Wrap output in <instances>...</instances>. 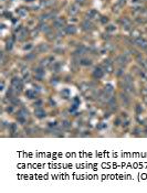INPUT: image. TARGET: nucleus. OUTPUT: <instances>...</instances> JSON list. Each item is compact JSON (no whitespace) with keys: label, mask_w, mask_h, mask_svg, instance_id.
I'll return each mask as SVG.
<instances>
[{"label":"nucleus","mask_w":147,"mask_h":193,"mask_svg":"<svg viewBox=\"0 0 147 193\" xmlns=\"http://www.w3.org/2000/svg\"><path fill=\"white\" fill-rule=\"evenodd\" d=\"M11 48H12V41H8L6 49H7V50H11Z\"/></svg>","instance_id":"obj_33"},{"label":"nucleus","mask_w":147,"mask_h":193,"mask_svg":"<svg viewBox=\"0 0 147 193\" xmlns=\"http://www.w3.org/2000/svg\"><path fill=\"white\" fill-rule=\"evenodd\" d=\"M103 65H104V67H105V71L107 72V73H112V72H113V65L111 64L110 61H104Z\"/></svg>","instance_id":"obj_10"},{"label":"nucleus","mask_w":147,"mask_h":193,"mask_svg":"<svg viewBox=\"0 0 147 193\" xmlns=\"http://www.w3.org/2000/svg\"><path fill=\"white\" fill-rule=\"evenodd\" d=\"M123 85H133V76L125 75L123 77Z\"/></svg>","instance_id":"obj_5"},{"label":"nucleus","mask_w":147,"mask_h":193,"mask_svg":"<svg viewBox=\"0 0 147 193\" xmlns=\"http://www.w3.org/2000/svg\"><path fill=\"white\" fill-rule=\"evenodd\" d=\"M142 94L144 95V96H147V90L146 88H143L142 90Z\"/></svg>","instance_id":"obj_40"},{"label":"nucleus","mask_w":147,"mask_h":193,"mask_svg":"<svg viewBox=\"0 0 147 193\" xmlns=\"http://www.w3.org/2000/svg\"><path fill=\"white\" fill-rule=\"evenodd\" d=\"M101 22L103 23V24H106V23L108 22V18H107V17H102V18H101Z\"/></svg>","instance_id":"obj_32"},{"label":"nucleus","mask_w":147,"mask_h":193,"mask_svg":"<svg viewBox=\"0 0 147 193\" xmlns=\"http://www.w3.org/2000/svg\"><path fill=\"white\" fill-rule=\"evenodd\" d=\"M53 24H54L55 28H57V29H59V28L63 27V25L65 24V20H64V19H62V18H55Z\"/></svg>","instance_id":"obj_4"},{"label":"nucleus","mask_w":147,"mask_h":193,"mask_svg":"<svg viewBox=\"0 0 147 193\" xmlns=\"http://www.w3.org/2000/svg\"><path fill=\"white\" fill-rule=\"evenodd\" d=\"M37 35H38V30H33L32 32H31V37L34 38V37H37Z\"/></svg>","instance_id":"obj_39"},{"label":"nucleus","mask_w":147,"mask_h":193,"mask_svg":"<svg viewBox=\"0 0 147 193\" xmlns=\"http://www.w3.org/2000/svg\"><path fill=\"white\" fill-rule=\"evenodd\" d=\"M38 50H39V52H46V51L49 50V45H48V44L42 43V44H40V45H39Z\"/></svg>","instance_id":"obj_21"},{"label":"nucleus","mask_w":147,"mask_h":193,"mask_svg":"<svg viewBox=\"0 0 147 193\" xmlns=\"http://www.w3.org/2000/svg\"><path fill=\"white\" fill-rule=\"evenodd\" d=\"M27 96L29 97V98H35V96H37V93H35V91L29 90V91H27Z\"/></svg>","instance_id":"obj_22"},{"label":"nucleus","mask_w":147,"mask_h":193,"mask_svg":"<svg viewBox=\"0 0 147 193\" xmlns=\"http://www.w3.org/2000/svg\"><path fill=\"white\" fill-rule=\"evenodd\" d=\"M110 99H111V97L108 96V94L106 92L102 93V94L100 95V97H99V101L102 102V103H108V102H110Z\"/></svg>","instance_id":"obj_6"},{"label":"nucleus","mask_w":147,"mask_h":193,"mask_svg":"<svg viewBox=\"0 0 147 193\" xmlns=\"http://www.w3.org/2000/svg\"><path fill=\"white\" fill-rule=\"evenodd\" d=\"M86 16L89 17L90 19H97V18H99V12H97L96 10L92 9V10H90V11L87 12Z\"/></svg>","instance_id":"obj_8"},{"label":"nucleus","mask_w":147,"mask_h":193,"mask_svg":"<svg viewBox=\"0 0 147 193\" xmlns=\"http://www.w3.org/2000/svg\"><path fill=\"white\" fill-rule=\"evenodd\" d=\"M127 62H128V58H127V55H125V54L118 55L116 59V63L118 65H121V66H124Z\"/></svg>","instance_id":"obj_2"},{"label":"nucleus","mask_w":147,"mask_h":193,"mask_svg":"<svg viewBox=\"0 0 147 193\" xmlns=\"http://www.w3.org/2000/svg\"><path fill=\"white\" fill-rule=\"evenodd\" d=\"M11 86H12V88H13L14 91H20L21 88H22V81H21L20 78H18V77L12 78Z\"/></svg>","instance_id":"obj_1"},{"label":"nucleus","mask_w":147,"mask_h":193,"mask_svg":"<svg viewBox=\"0 0 147 193\" xmlns=\"http://www.w3.org/2000/svg\"><path fill=\"white\" fill-rule=\"evenodd\" d=\"M120 96H121V99H122L123 104H124V106H128L129 105V98L127 97V95L126 94H123V93H122Z\"/></svg>","instance_id":"obj_15"},{"label":"nucleus","mask_w":147,"mask_h":193,"mask_svg":"<svg viewBox=\"0 0 147 193\" xmlns=\"http://www.w3.org/2000/svg\"><path fill=\"white\" fill-rule=\"evenodd\" d=\"M21 73H22V76H23L24 78H27L28 76H29V71H28V69H22Z\"/></svg>","instance_id":"obj_29"},{"label":"nucleus","mask_w":147,"mask_h":193,"mask_svg":"<svg viewBox=\"0 0 147 193\" xmlns=\"http://www.w3.org/2000/svg\"><path fill=\"white\" fill-rule=\"evenodd\" d=\"M17 13H18L19 17H25L28 13V10L25 9V8H19V9L17 10Z\"/></svg>","instance_id":"obj_18"},{"label":"nucleus","mask_w":147,"mask_h":193,"mask_svg":"<svg viewBox=\"0 0 147 193\" xmlns=\"http://www.w3.org/2000/svg\"><path fill=\"white\" fill-rule=\"evenodd\" d=\"M40 30L43 31V32H45V33H49L51 29H50V27H49L48 24H45V23H42V24L40 25Z\"/></svg>","instance_id":"obj_20"},{"label":"nucleus","mask_w":147,"mask_h":193,"mask_svg":"<svg viewBox=\"0 0 147 193\" xmlns=\"http://www.w3.org/2000/svg\"><path fill=\"white\" fill-rule=\"evenodd\" d=\"M144 102L147 104V96H144Z\"/></svg>","instance_id":"obj_44"},{"label":"nucleus","mask_w":147,"mask_h":193,"mask_svg":"<svg viewBox=\"0 0 147 193\" xmlns=\"http://www.w3.org/2000/svg\"><path fill=\"white\" fill-rule=\"evenodd\" d=\"M80 64L84 65V66H89V65L92 64V62H91V60H87V59H82V60L80 61Z\"/></svg>","instance_id":"obj_23"},{"label":"nucleus","mask_w":147,"mask_h":193,"mask_svg":"<svg viewBox=\"0 0 147 193\" xmlns=\"http://www.w3.org/2000/svg\"><path fill=\"white\" fill-rule=\"evenodd\" d=\"M116 125H120V119H116Z\"/></svg>","instance_id":"obj_45"},{"label":"nucleus","mask_w":147,"mask_h":193,"mask_svg":"<svg viewBox=\"0 0 147 193\" xmlns=\"http://www.w3.org/2000/svg\"><path fill=\"white\" fill-rule=\"evenodd\" d=\"M10 129H11V132H16V131H17V125L12 124L11 127H10Z\"/></svg>","instance_id":"obj_34"},{"label":"nucleus","mask_w":147,"mask_h":193,"mask_svg":"<svg viewBox=\"0 0 147 193\" xmlns=\"http://www.w3.org/2000/svg\"><path fill=\"white\" fill-rule=\"evenodd\" d=\"M65 32L68 33V34H75L76 33V28L74 27V25H68V27H65Z\"/></svg>","instance_id":"obj_7"},{"label":"nucleus","mask_w":147,"mask_h":193,"mask_svg":"<svg viewBox=\"0 0 147 193\" xmlns=\"http://www.w3.org/2000/svg\"><path fill=\"white\" fill-rule=\"evenodd\" d=\"M121 23L123 24V27H125L126 29H128L129 27L132 25V22H131V20H129L128 18H126V17H124V18L121 20Z\"/></svg>","instance_id":"obj_11"},{"label":"nucleus","mask_w":147,"mask_h":193,"mask_svg":"<svg viewBox=\"0 0 147 193\" xmlns=\"http://www.w3.org/2000/svg\"><path fill=\"white\" fill-rule=\"evenodd\" d=\"M78 12H79V7L76 5H73V6H71V7H70L69 13L71 14V16H75Z\"/></svg>","instance_id":"obj_14"},{"label":"nucleus","mask_w":147,"mask_h":193,"mask_svg":"<svg viewBox=\"0 0 147 193\" xmlns=\"http://www.w3.org/2000/svg\"><path fill=\"white\" fill-rule=\"evenodd\" d=\"M116 30V28L114 27V25H108L107 28H106V31L107 32H113V31H115Z\"/></svg>","instance_id":"obj_30"},{"label":"nucleus","mask_w":147,"mask_h":193,"mask_svg":"<svg viewBox=\"0 0 147 193\" xmlns=\"http://www.w3.org/2000/svg\"><path fill=\"white\" fill-rule=\"evenodd\" d=\"M34 114L35 116H37L38 118H43L45 117V112H44L42 108H37V109L34 110Z\"/></svg>","instance_id":"obj_9"},{"label":"nucleus","mask_w":147,"mask_h":193,"mask_svg":"<svg viewBox=\"0 0 147 193\" xmlns=\"http://www.w3.org/2000/svg\"><path fill=\"white\" fill-rule=\"evenodd\" d=\"M86 52V49L84 48V46H81V48H79L78 50H76V55H82V54H84V53Z\"/></svg>","instance_id":"obj_26"},{"label":"nucleus","mask_w":147,"mask_h":193,"mask_svg":"<svg viewBox=\"0 0 147 193\" xmlns=\"http://www.w3.org/2000/svg\"><path fill=\"white\" fill-rule=\"evenodd\" d=\"M136 112H137L138 114L142 113V112H143V107H142V106H140V105H137V106H136Z\"/></svg>","instance_id":"obj_36"},{"label":"nucleus","mask_w":147,"mask_h":193,"mask_svg":"<svg viewBox=\"0 0 147 193\" xmlns=\"http://www.w3.org/2000/svg\"><path fill=\"white\" fill-rule=\"evenodd\" d=\"M125 3H126V0H120V1L117 2V5L120 6V7H124Z\"/></svg>","instance_id":"obj_35"},{"label":"nucleus","mask_w":147,"mask_h":193,"mask_svg":"<svg viewBox=\"0 0 147 193\" xmlns=\"http://www.w3.org/2000/svg\"><path fill=\"white\" fill-rule=\"evenodd\" d=\"M35 74H37V75L39 76L40 78H41L42 76L44 75V71L42 69H38V70H35Z\"/></svg>","instance_id":"obj_28"},{"label":"nucleus","mask_w":147,"mask_h":193,"mask_svg":"<svg viewBox=\"0 0 147 193\" xmlns=\"http://www.w3.org/2000/svg\"><path fill=\"white\" fill-rule=\"evenodd\" d=\"M104 91H105V92L107 93L108 95H110V94H113V92H114V88H113L112 85H110V84H108V85H106L105 87H104Z\"/></svg>","instance_id":"obj_24"},{"label":"nucleus","mask_w":147,"mask_h":193,"mask_svg":"<svg viewBox=\"0 0 147 193\" xmlns=\"http://www.w3.org/2000/svg\"><path fill=\"white\" fill-rule=\"evenodd\" d=\"M123 88H124L125 93H127V94H134L135 93L133 85H123Z\"/></svg>","instance_id":"obj_12"},{"label":"nucleus","mask_w":147,"mask_h":193,"mask_svg":"<svg viewBox=\"0 0 147 193\" xmlns=\"http://www.w3.org/2000/svg\"><path fill=\"white\" fill-rule=\"evenodd\" d=\"M7 112H9V113H11V112H12V108H11V107H8V108H7Z\"/></svg>","instance_id":"obj_43"},{"label":"nucleus","mask_w":147,"mask_h":193,"mask_svg":"<svg viewBox=\"0 0 147 193\" xmlns=\"http://www.w3.org/2000/svg\"><path fill=\"white\" fill-rule=\"evenodd\" d=\"M122 73H123V70L122 69H120V70H118V72H117V75H122Z\"/></svg>","instance_id":"obj_42"},{"label":"nucleus","mask_w":147,"mask_h":193,"mask_svg":"<svg viewBox=\"0 0 147 193\" xmlns=\"http://www.w3.org/2000/svg\"><path fill=\"white\" fill-rule=\"evenodd\" d=\"M53 59L52 58H48V59H44V60L41 61V66H48V65H51L52 64V62H50V61H52Z\"/></svg>","instance_id":"obj_19"},{"label":"nucleus","mask_w":147,"mask_h":193,"mask_svg":"<svg viewBox=\"0 0 147 193\" xmlns=\"http://www.w3.org/2000/svg\"><path fill=\"white\" fill-rule=\"evenodd\" d=\"M18 116H20V117H23V118H25V119H27L28 116H29V113H28V110L25 109V108H21L20 112L18 113Z\"/></svg>","instance_id":"obj_17"},{"label":"nucleus","mask_w":147,"mask_h":193,"mask_svg":"<svg viewBox=\"0 0 147 193\" xmlns=\"http://www.w3.org/2000/svg\"><path fill=\"white\" fill-rule=\"evenodd\" d=\"M139 74L143 76V77L145 78V80H147V72H146V71H143V72H140Z\"/></svg>","instance_id":"obj_37"},{"label":"nucleus","mask_w":147,"mask_h":193,"mask_svg":"<svg viewBox=\"0 0 147 193\" xmlns=\"http://www.w3.org/2000/svg\"><path fill=\"white\" fill-rule=\"evenodd\" d=\"M62 126L64 127V128H70V127H71V124H70V122H68V120H64V122H62Z\"/></svg>","instance_id":"obj_31"},{"label":"nucleus","mask_w":147,"mask_h":193,"mask_svg":"<svg viewBox=\"0 0 147 193\" xmlns=\"http://www.w3.org/2000/svg\"><path fill=\"white\" fill-rule=\"evenodd\" d=\"M132 38H134V39H138V38H140V32L138 30H133L132 31Z\"/></svg>","instance_id":"obj_25"},{"label":"nucleus","mask_w":147,"mask_h":193,"mask_svg":"<svg viewBox=\"0 0 147 193\" xmlns=\"http://www.w3.org/2000/svg\"><path fill=\"white\" fill-rule=\"evenodd\" d=\"M31 48H32V45H31V44H29V45H24V48H23V49H24V50H30Z\"/></svg>","instance_id":"obj_41"},{"label":"nucleus","mask_w":147,"mask_h":193,"mask_svg":"<svg viewBox=\"0 0 147 193\" xmlns=\"http://www.w3.org/2000/svg\"><path fill=\"white\" fill-rule=\"evenodd\" d=\"M80 90H81V92H82V93H85L87 90H89V85H87V84H81Z\"/></svg>","instance_id":"obj_27"},{"label":"nucleus","mask_w":147,"mask_h":193,"mask_svg":"<svg viewBox=\"0 0 147 193\" xmlns=\"http://www.w3.org/2000/svg\"><path fill=\"white\" fill-rule=\"evenodd\" d=\"M75 1H76V3L80 6H83L85 3V0H75Z\"/></svg>","instance_id":"obj_38"},{"label":"nucleus","mask_w":147,"mask_h":193,"mask_svg":"<svg viewBox=\"0 0 147 193\" xmlns=\"http://www.w3.org/2000/svg\"><path fill=\"white\" fill-rule=\"evenodd\" d=\"M83 29H84L85 31H90L93 29V24L91 22H89V21H85V22H83Z\"/></svg>","instance_id":"obj_16"},{"label":"nucleus","mask_w":147,"mask_h":193,"mask_svg":"<svg viewBox=\"0 0 147 193\" xmlns=\"http://www.w3.org/2000/svg\"><path fill=\"white\" fill-rule=\"evenodd\" d=\"M135 44L142 49H146L147 48V40L143 39V38H138V39L135 40Z\"/></svg>","instance_id":"obj_3"},{"label":"nucleus","mask_w":147,"mask_h":193,"mask_svg":"<svg viewBox=\"0 0 147 193\" xmlns=\"http://www.w3.org/2000/svg\"><path fill=\"white\" fill-rule=\"evenodd\" d=\"M103 71H102L100 67H97V69L94 70V73H93V76H94L95 78H101L102 76H103Z\"/></svg>","instance_id":"obj_13"}]
</instances>
